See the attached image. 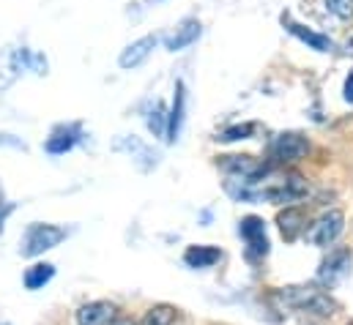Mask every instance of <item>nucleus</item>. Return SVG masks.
<instances>
[{
  "instance_id": "obj_1",
  "label": "nucleus",
  "mask_w": 353,
  "mask_h": 325,
  "mask_svg": "<svg viewBox=\"0 0 353 325\" xmlns=\"http://www.w3.org/2000/svg\"><path fill=\"white\" fill-rule=\"evenodd\" d=\"M279 301L285 306H293V309H299L304 315H315V317H332L337 312V301L329 293H323V290H318L312 284L282 287L279 290Z\"/></svg>"
},
{
  "instance_id": "obj_2",
  "label": "nucleus",
  "mask_w": 353,
  "mask_h": 325,
  "mask_svg": "<svg viewBox=\"0 0 353 325\" xmlns=\"http://www.w3.org/2000/svg\"><path fill=\"white\" fill-rule=\"evenodd\" d=\"M22 72L47 74V58L33 55L28 47H6L0 50V93L8 90L14 82L22 77Z\"/></svg>"
},
{
  "instance_id": "obj_3",
  "label": "nucleus",
  "mask_w": 353,
  "mask_h": 325,
  "mask_svg": "<svg viewBox=\"0 0 353 325\" xmlns=\"http://www.w3.org/2000/svg\"><path fill=\"white\" fill-rule=\"evenodd\" d=\"M66 235H69L66 227L36 222V224H30V227L25 230V235H22V241H19V254L28 257V260H33V257H39V254L55 249L61 241H66Z\"/></svg>"
},
{
  "instance_id": "obj_4",
  "label": "nucleus",
  "mask_w": 353,
  "mask_h": 325,
  "mask_svg": "<svg viewBox=\"0 0 353 325\" xmlns=\"http://www.w3.org/2000/svg\"><path fill=\"white\" fill-rule=\"evenodd\" d=\"M307 154H310V140L299 132H279L268 143V156L279 164L301 162Z\"/></svg>"
},
{
  "instance_id": "obj_5",
  "label": "nucleus",
  "mask_w": 353,
  "mask_h": 325,
  "mask_svg": "<svg viewBox=\"0 0 353 325\" xmlns=\"http://www.w3.org/2000/svg\"><path fill=\"white\" fill-rule=\"evenodd\" d=\"M343 230H345V213L334 208V211H326L323 216H318L310 224V230H304V235L315 246H332L343 235Z\"/></svg>"
},
{
  "instance_id": "obj_6",
  "label": "nucleus",
  "mask_w": 353,
  "mask_h": 325,
  "mask_svg": "<svg viewBox=\"0 0 353 325\" xmlns=\"http://www.w3.org/2000/svg\"><path fill=\"white\" fill-rule=\"evenodd\" d=\"M351 262H353L351 249H332V251L323 257L321 268H318V282H321L323 287L340 284V282L351 273Z\"/></svg>"
},
{
  "instance_id": "obj_7",
  "label": "nucleus",
  "mask_w": 353,
  "mask_h": 325,
  "mask_svg": "<svg viewBox=\"0 0 353 325\" xmlns=\"http://www.w3.org/2000/svg\"><path fill=\"white\" fill-rule=\"evenodd\" d=\"M239 233L247 244V254L252 260H261L268 254V238H265V224L261 216H244L239 222Z\"/></svg>"
},
{
  "instance_id": "obj_8",
  "label": "nucleus",
  "mask_w": 353,
  "mask_h": 325,
  "mask_svg": "<svg viewBox=\"0 0 353 325\" xmlns=\"http://www.w3.org/2000/svg\"><path fill=\"white\" fill-rule=\"evenodd\" d=\"M80 137H83V129H80V123H69V126H58L50 137H47V143H44V151L50 154V156H63V154H69L77 143H80Z\"/></svg>"
},
{
  "instance_id": "obj_9",
  "label": "nucleus",
  "mask_w": 353,
  "mask_h": 325,
  "mask_svg": "<svg viewBox=\"0 0 353 325\" xmlns=\"http://www.w3.org/2000/svg\"><path fill=\"white\" fill-rule=\"evenodd\" d=\"M282 25L296 36V39H301L310 50H315V52H332L334 50V41L326 36V33H315V30H310L307 25H299V22H293L288 14H282Z\"/></svg>"
},
{
  "instance_id": "obj_10",
  "label": "nucleus",
  "mask_w": 353,
  "mask_h": 325,
  "mask_svg": "<svg viewBox=\"0 0 353 325\" xmlns=\"http://www.w3.org/2000/svg\"><path fill=\"white\" fill-rule=\"evenodd\" d=\"M115 306L110 301H90V304H83L74 315L77 325H110L115 320Z\"/></svg>"
},
{
  "instance_id": "obj_11",
  "label": "nucleus",
  "mask_w": 353,
  "mask_h": 325,
  "mask_svg": "<svg viewBox=\"0 0 353 325\" xmlns=\"http://www.w3.org/2000/svg\"><path fill=\"white\" fill-rule=\"evenodd\" d=\"M183 118H186V85L176 82V96H173V107L168 112V143H178V134L183 129Z\"/></svg>"
},
{
  "instance_id": "obj_12",
  "label": "nucleus",
  "mask_w": 353,
  "mask_h": 325,
  "mask_svg": "<svg viewBox=\"0 0 353 325\" xmlns=\"http://www.w3.org/2000/svg\"><path fill=\"white\" fill-rule=\"evenodd\" d=\"M157 44H159V36H143V39L132 41V44L121 52V58H118L121 69H134V66H140V63L154 52Z\"/></svg>"
},
{
  "instance_id": "obj_13",
  "label": "nucleus",
  "mask_w": 353,
  "mask_h": 325,
  "mask_svg": "<svg viewBox=\"0 0 353 325\" xmlns=\"http://www.w3.org/2000/svg\"><path fill=\"white\" fill-rule=\"evenodd\" d=\"M200 36H203V25H200L197 19H183L176 28V33H170V36L165 39V47H168L170 52H181V50L192 47Z\"/></svg>"
},
{
  "instance_id": "obj_14",
  "label": "nucleus",
  "mask_w": 353,
  "mask_h": 325,
  "mask_svg": "<svg viewBox=\"0 0 353 325\" xmlns=\"http://www.w3.org/2000/svg\"><path fill=\"white\" fill-rule=\"evenodd\" d=\"M219 167L233 178H255L268 169L255 156H219Z\"/></svg>"
},
{
  "instance_id": "obj_15",
  "label": "nucleus",
  "mask_w": 353,
  "mask_h": 325,
  "mask_svg": "<svg viewBox=\"0 0 353 325\" xmlns=\"http://www.w3.org/2000/svg\"><path fill=\"white\" fill-rule=\"evenodd\" d=\"M112 148H115V151H129L132 159L140 164L143 169H151V167H157V162H159V156H157L145 143H140L137 137H121V140H115Z\"/></svg>"
},
{
  "instance_id": "obj_16",
  "label": "nucleus",
  "mask_w": 353,
  "mask_h": 325,
  "mask_svg": "<svg viewBox=\"0 0 353 325\" xmlns=\"http://www.w3.org/2000/svg\"><path fill=\"white\" fill-rule=\"evenodd\" d=\"M276 224H279L285 241H293V238H299V235L307 230V219H304L301 208H293V205L285 208V211L276 216Z\"/></svg>"
},
{
  "instance_id": "obj_17",
  "label": "nucleus",
  "mask_w": 353,
  "mask_h": 325,
  "mask_svg": "<svg viewBox=\"0 0 353 325\" xmlns=\"http://www.w3.org/2000/svg\"><path fill=\"white\" fill-rule=\"evenodd\" d=\"M222 260V251L216 249V246H189L186 251H183V262L189 265V268H211V265H216Z\"/></svg>"
},
{
  "instance_id": "obj_18",
  "label": "nucleus",
  "mask_w": 353,
  "mask_h": 325,
  "mask_svg": "<svg viewBox=\"0 0 353 325\" xmlns=\"http://www.w3.org/2000/svg\"><path fill=\"white\" fill-rule=\"evenodd\" d=\"M55 276V265L52 262H33L30 268H25V276H22V284L28 290H41L44 284H50Z\"/></svg>"
},
{
  "instance_id": "obj_19",
  "label": "nucleus",
  "mask_w": 353,
  "mask_h": 325,
  "mask_svg": "<svg viewBox=\"0 0 353 325\" xmlns=\"http://www.w3.org/2000/svg\"><path fill=\"white\" fill-rule=\"evenodd\" d=\"M145 126L154 137H165L168 134V109L162 101H154L148 109H145Z\"/></svg>"
},
{
  "instance_id": "obj_20",
  "label": "nucleus",
  "mask_w": 353,
  "mask_h": 325,
  "mask_svg": "<svg viewBox=\"0 0 353 325\" xmlns=\"http://www.w3.org/2000/svg\"><path fill=\"white\" fill-rule=\"evenodd\" d=\"M178 320V309L170 306V304H157L148 309L143 325H173Z\"/></svg>"
},
{
  "instance_id": "obj_21",
  "label": "nucleus",
  "mask_w": 353,
  "mask_h": 325,
  "mask_svg": "<svg viewBox=\"0 0 353 325\" xmlns=\"http://www.w3.org/2000/svg\"><path fill=\"white\" fill-rule=\"evenodd\" d=\"M258 132V126L255 123H236V126H228V129H222L219 134H216V140L219 143H236V140H250L252 134Z\"/></svg>"
},
{
  "instance_id": "obj_22",
  "label": "nucleus",
  "mask_w": 353,
  "mask_h": 325,
  "mask_svg": "<svg viewBox=\"0 0 353 325\" xmlns=\"http://www.w3.org/2000/svg\"><path fill=\"white\" fill-rule=\"evenodd\" d=\"M326 8L337 17V19H353V0H326Z\"/></svg>"
},
{
  "instance_id": "obj_23",
  "label": "nucleus",
  "mask_w": 353,
  "mask_h": 325,
  "mask_svg": "<svg viewBox=\"0 0 353 325\" xmlns=\"http://www.w3.org/2000/svg\"><path fill=\"white\" fill-rule=\"evenodd\" d=\"M343 96H345V101H351L353 104V72L345 77V87H343Z\"/></svg>"
},
{
  "instance_id": "obj_24",
  "label": "nucleus",
  "mask_w": 353,
  "mask_h": 325,
  "mask_svg": "<svg viewBox=\"0 0 353 325\" xmlns=\"http://www.w3.org/2000/svg\"><path fill=\"white\" fill-rule=\"evenodd\" d=\"M0 145H17V148H22V151H25V143L11 140V134H0Z\"/></svg>"
},
{
  "instance_id": "obj_25",
  "label": "nucleus",
  "mask_w": 353,
  "mask_h": 325,
  "mask_svg": "<svg viewBox=\"0 0 353 325\" xmlns=\"http://www.w3.org/2000/svg\"><path fill=\"white\" fill-rule=\"evenodd\" d=\"M6 213H11V205H6V211L0 213V230H3V222H6Z\"/></svg>"
},
{
  "instance_id": "obj_26",
  "label": "nucleus",
  "mask_w": 353,
  "mask_h": 325,
  "mask_svg": "<svg viewBox=\"0 0 353 325\" xmlns=\"http://www.w3.org/2000/svg\"><path fill=\"white\" fill-rule=\"evenodd\" d=\"M110 325H137L134 320H112Z\"/></svg>"
},
{
  "instance_id": "obj_27",
  "label": "nucleus",
  "mask_w": 353,
  "mask_h": 325,
  "mask_svg": "<svg viewBox=\"0 0 353 325\" xmlns=\"http://www.w3.org/2000/svg\"><path fill=\"white\" fill-rule=\"evenodd\" d=\"M3 325H8V323H3Z\"/></svg>"
}]
</instances>
